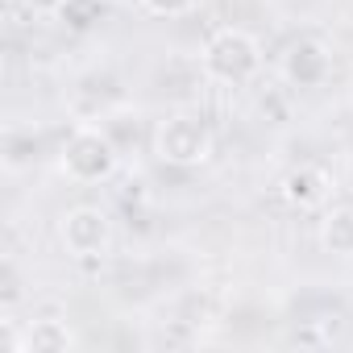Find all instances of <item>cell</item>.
I'll use <instances>...</instances> for the list:
<instances>
[{
  "mask_svg": "<svg viewBox=\"0 0 353 353\" xmlns=\"http://www.w3.org/2000/svg\"><path fill=\"white\" fill-rule=\"evenodd\" d=\"M200 67H204V79L225 83V88H241L262 71V46L250 30L225 26L208 38V46L200 54Z\"/></svg>",
  "mask_w": 353,
  "mask_h": 353,
  "instance_id": "obj_2",
  "label": "cell"
},
{
  "mask_svg": "<svg viewBox=\"0 0 353 353\" xmlns=\"http://www.w3.org/2000/svg\"><path fill=\"white\" fill-rule=\"evenodd\" d=\"M54 17L67 26V30H92L100 17H104V0H59V9Z\"/></svg>",
  "mask_w": 353,
  "mask_h": 353,
  "instance_id": "obj_10",
  "label": "cell"
},
{
  "mask_svg": "<svg viewBox=\"0 0 353 353\" xmlns=\"http://www.w3.org/2000/svg\"><path fill=\"white\" fill-rule=\"evenodd\" d=\"M59 166L71 183L92 188V183H108L117 166H121V150L117 141L100 129V125H75L71 137L59 150Z\"/></svg>",
  "mask_w": 353,
  "mask_h": 353,
  "instance_id": "obj_1",
  "label": "cell"
},
{
  "mask_svg": "<svg viewBox=\"0 0 353 353\" xmlns=\"http://www.w3.org/2000/svg\"><path fill=\"white\" fill-rule=\"evenodd\" d=\"M279 71H283V79L291 88H320L332 75V46L324 38H316V34H299L283 50Z\"/></svg>",
  "mask_w": 353,
  "mask_h": 353,
  "instance_id": "obj_5",
  "label": "cell"
},
{
  "mask_svg": "<svg viewBox=\"0 0 353 353\" xmlns=\"http://www.w3.org/2000/svg\"><path fill=\"white\" fill-rule=\"evenodd\" d=\"M75 345H79V341H75V332H71L67 320L42 316V320H30V328H26V349H21V353H67V349H75Z\"/></svg>",
  "mask_w": 353,
  "mask_h": 353,
  "instance_id": "obj_7",
  "label": "cell"
},
{
  "mask_svg": "<svg viewBox=\"0 0 353 353\" xmlns=\"http://www.w3.org/2000/svg\"><path fill=\"white\" fill-rule=\"evenodd\" d=\"M320 245L332 258H353V208H328L320 221Z\"/></svg>",
  "mask_w": 353,
  "mask_h": 353,
  "instance_id": "obj_9",
  "label": "cell"
},
{
  "mask_svg": "<svg viewBox=\"0 0 353 353\" xmlns=\"http://www.w3.org/2000/svg\"><path fill=\"white\" fill-rule=\"evenodd\" d=\"M332 196V174L316 162H299L295 170H287V179H283V200L299 212H312L320 208L324 200Z\"/></svg>",
  "mask_w": 353,
  "mask_h": 353,
  "instance_id": "obj_6",
  "label": "cell"
},
{
  "mask_svg": "<svg viewBox=\"0 0 353 353\" xmlns=\"http://www.w3.org/2000/svg\"><path fill=\"white\" fill-rule=\"evenodd\" d=\"M154 154L166 166H204L216 154V137L200 112H166L154 129Z\"/></svg>",
  "mask_w": 353,
  "mask_h": 353,
  "instance_id": "obj_3",
  "label": "cell"
},
{
  "mask_svg": "<svg viewBox=\"0 0 353 353\" xmlns=\"http://www.w3.org/2000/svg\"><path fill=\"white\" fill-rule=\"evenodd\" d=\"M5 5H17V0H5Z\"/></svg>",
  "mask_w": 353,
  "mask_h": 353,
  "instance_id": "obj_12",
  "label": "cell"
},
{
  "mask_svg": "<svg viewBox=\"0 0 353 353\" xmlns=\"http://www.w3.org/2000/svg\"><path fill=\"white\" fill-rule=\"evenodd\" d=\"M59 245L75 262H96L112 250V221L96 204H75L59 216Z\"/></svg>",
  "mask_w": 353,
  "mask_h": 353,
  "instance_id": "obj_4",
  "label": "cell"
},
{
  "mask_svg": "<svg viewBox=\"0 0 353 353\" xmlns=\"http://www.w3.org/2000/svg\"><path fill=\"white\" fill-rule=\"evenodd\" d=\"M137 5L150 17H188V13H196L200 0H137Z\"/></svg>",
  "mask_w": 353,
  "mask_h": 353,
  "instance_id": "obj_11",
  "label": "cell"
},
{
  "mask_svg": "<svg viewBox=\"0 0 353 353\" xmlns=\"http://www.w3.org/2000/svg\"><path fill=\"white\" fill-rule=\"evenodd\" d=\"M38 150H42V141H38V133L30 125H9L5 129V154H0V162H5L9 174H21V170H30L38 162Z\"/></svg>",
  "mask_w": 353,
  "mask_h": 353,
  "instance_id": "obj_8",
  "label": "cell"
}]
</instances>
